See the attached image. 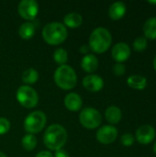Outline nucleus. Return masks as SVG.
Returning a JSON list of instances; mask_svg holds the SVG:
<instances>
[{
  "instance_id": "9b49d317",
  "label": "nucleus",
  "mask_w": 156,
  "mask_h": 157,
  "mask_svg": "<svg viewBox=\"0 0 156 157\" xmlns=\"http://www.w3.org/2000/svg\"><path fill=\"white\" fill-rule=\"evenodd\" d=\"M112 57L119 63L125 62L131 55L130 46L125 42H119L115 44L112 48Z\"/></svg>"
},
{
  "instance_id": "f3484780",
  "label": "nucleus",
  "mask_w": 156,
  "mask_h": 157,
  "mask_svg": "<svg viewBox=\"0 0 156 157\" xmlns=\"http://www.w3.org/2000/svg\"><path fill=\"white\" fill-rule=\"evenodd\" d=\"M35 30H36V26L33 22H26L19 27L18 34L22 39L29 40L34 36Z\"/></svg>"
},
{
  "instance_id": "4be33fe9",
  "label": "nucleus",
  "mask_w": 156,
  "mask_h": 157,
  "mask_svg": "<svg viewBox=\"0 0 156 157\" xmlns=\"http://www.w3.org/2000/svg\"><path fill=\"white\" fill-rule=\"evenodd\" d=\"M22 146L26 151H32L37 145V139L33 134H26L21 141Z\"/></svg>"
},
{
  "instance_id": "2eb2a0df",
  "label": "nucleus",
  "mask_w": 156,
  "mask_h": 157,
  "mask_svg": "<svg viewBox=\"0 0 156 157\" xmlns=\"http://www.w3.org/2000/svg\"><path fill=\"white\" fill-rule=\"evenodd\" d=\"M98 60L94 54H86L81 62V67L87 73H93L97 69Z\"/></svg>"
},
{
  "instance_id": "6ab92c4d",
  "label": "nucleus",
  "mask_w": 156,
  "mask_h": 157,
  "mask_svg": "<svg viewBox=\"0 0 156 157\" xmlns=\"http://www.w3.org/2000/svg\"><path fill=\"white\" fill-rule=\"evenodd\" d=\"M63 22L69 28H77L82 24L83 17L80 14L76 12H72V13L65 15L63 18Z\"/></svg>"
},
{
  "instance_id": "0eeeda50",
  "label": "nucleus",
  "mask_w": 156,
  "mask_h": 157,
  "mask_svg": "<svg viewBox=\"0 0 156 157\" xmlns=\"http://www.w3.org/2000/svg\"><path fill=\"white\" fill-rule=\"evenodd\" d=\"M79 121L85 128L93 130L101 124L102 117L97 109L94 108H86L80 112Z\"/></svg>"
},
{
  "instance_id": "c85d7f7f",
  "label": "nucleus",
  "mask_w": 156,
  "mask_h": 157,
  "mask_svg": "<svg viewBox=\"0 0 156 157\" xmlns=\"http://www.w3.org/2000/svg\"><path fill=\"white\" fill-rule=\"evenodd\" d=\"M35 157H52V155L49 151H41L40 153H38Z\"/></svg>"
},
{
  "instance_id": "20e7f679",
  "label": "nucleus",
  "mask_w": 156,
  "mask_h": 157,
  "mask_svg": "<svg viewBox=\"0 0 156 157\" xmlns=\"http://www.w3.org/2000/svg\"><path fill=\"white\" fill-rule=\"evenodd\" d=\"M54 81L60 88L70 90L76 86L77 76L71 66L63 64L56 69L54 73Z\"/></svg>"
},
{
  "instance_id": "5701e85b",
  "label": "nucleus",
  "mask_w": 156,
  "mask_h": 157,
  "mask_svg": "<svg viewBox=\"0 0 156 157\" xmlns=\"http://www.w3.org/2000/svg\"><path fill=\"white\" fill-rule=\"evenodd\" d=\"M53 59L54 61L58 63V64H61V65H63L65 64V63L67 62L68 60V54H67V52L63 49V48H59L57 49L54 53H53Z\"/></svg>"
},
{
  "instance_id": "4468645a",
  "label": "nucleus",
  "mask_w": 156,
  "mask_h": 157,
  "mask_svg": "<svg viewBox=\"0 0 156 157\" xmlns=\"http://www.w3.org/2000/svg\"><path fill=\"white\" fill-rule=\"evenodd\" d=\"M126 11H127L126 5L123 2L118 1V2L113 3L109 6L108 16L110 17V18L114 19V20H118V19H120L121 17H124Z\"/></svg>"
},
{
  "instance_id": "f257e3e1",
  "label": "nucleus",
  "mask_w": 156,
  "mask_h": 157,
  "mask_svg": "<svg viewBox=\"0 0 156 157\" xmlns=\"http://www.w3.org/2000/svg\"><path fill=\"white\" fill-rule=\"evenodd\" d=\"M67 141V132L60 124H52L44 132L43 142L46 147L52 151L60 150Z\"/></svg>"
},
{
  "instance_id": "ddd939ff",
  "label": "nucleus",
  "mask_w": 156,
  "mask_h": 157,
  "mask_svg": "<svg viewBox=\"0 0 156 157\" xmlns=\"http://www.w3.org/2000/svg\"><path fill=\"white\" fill-rule=\"evenodd\" d=\"M83 100L77 93H70L64 98V106L70 111H78L82 108Z\"/></svg>"
},
{
  "instance_id": "393cba45",
  "label": "nucleus",
  "mask_w": 156,
  "mask_h": 157,
  "mask_svg": "<svg viewBox=\"0 0 156 157\" xmlns=\"http://www.w3.org/2000/svg\"><path fill=\"white\" fill-rule=\"evenodd\" d=\"M10 129V122L7 119L0 117V135L6 134Z\"/></svg>"
},
{
  "instance_id": "c756f323",
  "label": "nucleus",
  "mask_w": 156,
  "mask_h": 157,
  "mask_svg": "<svg viewBox=\"0 0 156 157\" xmlns=\"http://www.w3.org/2000/svg\"><path fill=\"white\" fill-rule=\"evenodd\" d=\"M88 46H86V45H83L82 47H80V52L81 53H86L87 52H88Z\"/></svg>"
},
{
  "instance_id": "cd10ccee",
  "label": "nucleus",
  "mask_w": 156,
  "mask_h": 157,
  "mask_svg": "<svg viewBox=\"0 0 156 157\" xmlns=\"http://www.w3.org/2000/svg\"><path fill=\"white\" fill-rule=\"evenodd\" d=\"M54 157H70V156H69V154H68L66 151L60 149V150L56 151Z\"/></svg>"
},
{
  "instance_id": "9d476101",
  "label": "nucleus",
  "mask_w": 156,
  "mask_h": 157,
  "mask_svg": "<svg viewBox=\"0 0 156 157\" xmlns=\"http://www.w3.org/2000/svg\"><path fill=\"white\" fill-rule=\"evenodd\" d=\"M155 138V130L148 124L142 125L136 131V139L142 144H148Z\"/></svg>"
},
{
  "instance_id": "dca6fc26",
  "label": "nucleus",
  "mask_w": 156,
  "mask_h": 157,
  "mask_svg": "<svg viewBox=\"0 0 156 157\" xmlns=\"http://www.w3.org/2000/svg\"><path fill=\"white\" fill-rule=\"evenodd\" d=\"M105 117H106V120L109 123L117 124L121 120V117H122L121 110L120 109V108H118L116 106H111L106 109Z\"/></svg>"
},
{
  "instance_id": "f8f14e48",
  "label": "nucleus",
  "mask_w": 156,
  "mask_h": 157,
  "mask_svg": "<svg viewBox=\"0 0 156 157\" xmlns=\"http://www.w3.org/2000/svg\"><path fill=\"white\" fill-rule=\"evenodd\" d=\"M83 86L91 92H98L104 86L103 79L97 75H88L83 79Z\"/></svg>"
},
{
  "instance_id": "1a4fd4ad",
  "label": "nucleus",
  "mask_w": 156,
  "mask_h": 157,
  "mask_svg": "<svg viewBox=\"0 0 156 157\" xmlns=\"http://www.w3.org/2000/svg\"><path fill=\"white\" fill-rule=\"evenodd\" d=\"M118 136V130L111 125H105L101 127L97 132V140L103 144H109L113 143Z\"/></svg>"
},
{
  "instance_id": "72a5a7b5",
  "label": "nucleus",
  "mask_w": 156,
  "mask_h": 157,
  "mask_svg": "<svg viewBox=\"0 0 156 157\" xmlns=\"http://www.w3.org/2000/svg\"><path fill=\"white\" fill-rule=\"evenodd\" d=\"M149 3H151V4H156V1H149Z\"/></svg>"
},
{
  "instance_id": "f03ea898",
  "label": "nucleus",
  "mask_w": 156,
  "mask_h": 157,
  "mask_svg": "<svg viewBox=\"0 0 156 157\" xmlns=\"http://www.w3.org/2000/svg\"><path fill=\"white\" fill-rule=\"evenodd\" d=\"M112 37L110 32L106 28H97L95 29L89 38V47L97 53L105 52L111 44Z\"/></svg>"
},
{
  "instance_id": "423d86ee",
  "label": "nucleus",
  "mask_w": 156,
  "mask_h": 157,
  "mask_svg": "<svg viewBox=\"0 0 156 157\" xmlns=\"http://www.w3.org/2000/svg\"><path fill=\"white\" fill-rule=\"evenodd\" d=\"M16 97L19 104L27 109L36 107L39 101L38 93L29 86H21L17 89Z\"/></svg>"
},
{
  "instance_id": "6e6552de",
  "label": "nucleus",
  "mask_w": 156,
  "mask_h": 157,
  "mask_svg": "<svg viewBox=\"0 0 156 157\" xmlns=\"http://www.w3.org/2000/svg\"><path fill=\"white\" fill-rule=\"evenodd\" d=\"M18 14L27 20H32L39 12V5L35 0H22L18 4Z\"/></svg>"
},
{
  "instance_id": "2f4dec72",
  "label": "nucleus",
  "mask_w": 156,
  "mask_h": 157,
  "mask_svg": "<svg viewBox=\"0 0 156 157\" xmlns=\"http://www.w3.org/2000/svg\"><path fill=\"white\" fill-rule=\"evenodd\" d=\"M154 152L156 154V142H155V144H154Z\"/></svg>"
},
{
  "instance_id": "b1692460",
  "label": "nucleus",
  "mask_w": 156,
  "mask_h": 157,
  "mask_svg": "<svg viewBox=\"0 0 156 157\" xmlns=\"http://www.w3.org/2000/svg\"><path fill=\"white\" fill-rule=\"evenodd\" d=\"M134 50L137 52H143L147 47V39L145 37H138L133 42Z\"/></svg>"
},
{
  "instance_id": "473e14b6",
  "label": "nucleus",
  "mask_w": 156,
  "mask_h": 157,
  "mask_svg": "<svg viewBox=\"0 0 156 157\" xmlns=\"http://www.w3.org/2000/svg\"><path fill=\"white\" fill-rule=\"evenodd\" d=\"M0 157H6V155H5V154H3V153H1V152H0Z\"/></svg>"
},
{
  "instance_id": "7ed1b4c3",
  "label": "nucleus",
  "mask_w": 156,
  "mask_h": 157,
  "mask_svg": "<svg viewBox=\"0 0 156 157\" xmlns=\"http://www.w3.org/2000/svg\"><path fill=\"white\" fill-rule=\"evenodd\" d=\"M68 32L65 26L59 22H51L45 25L42 29L43 40L50 45L63 43L67 38Z\"/></svg>"
},
{
  "instance_id": "a211bd4d",
  "label": "nucleus",
  "mask_w": 156,
  "mask_h": 157,
  "mask_svg": "<svg viewBox=\"0 0 156 157\" xmlns=\"http://www.w3.org/2000/svg\"><path fill=\"white\" fill-rule=\"evenodd\" d=\"M127 84L130 87L133 89H144L147 85V80L144 76L142 75H131L127 79Z\"/></svg>"
},
{
  "instance_id": "39448f33",
  "label": "nucleus",
  "mask_w": 156,
  "mask_h": 157,
  "mask_svg": "<svg viewBox=\"0 0 156 157\" xmlns=\"http://www.w3.org/2000/svg\"><path fill=\"white\" fill-rule=\"evenodd\" d=\"M47 122L46 115L41 111H33L27 116L24 121V129L29 134L41 132Z\"/></svg>"
},
{
  "instance_id": "412c9836",
  "label": "nucleus",
  "mask_w": 156,
  "mask_h": 157,
  "mask_svg": "<svg viewBox=\"0 0 156 157\" xmlns=\"http://www.w3.org/2000/svg\"><path fill=\"white\" fill-rule=\"evenodd\" d=\"M38 79H39V73L33 68H29V69L25 70L22 75L23 82L28 85L35 84Z\"/></svg>"
},
{
  "instance_id": "a878e982",
  "label": "nucleus",
  "mask_w": 156,
  "mask_h": 157,
  "mask_svg": "<svg viewBox=\"0 0 156 157\" xmlns=\"http://www.w3.org/2000/svg\"><path fill=\"white\" fill-rule=\"evenodd\" d=\"M134 143V137L131 133H125L121 136V144L124 146H131Z\"/></svg>"
},
{
  "instance_id": "aec40b11",
  "label": "nucleus",
  "mask_w": 156,
  "mask_h": 157,
  "mask_svg": "<svg viewBox=\"0 0 156 157\" xmlns=\"http://www.w3.org/2000/svg\"><path fill=\"white\" fill-rule=\"evenodd\" d=\"M143 32L146 38L151 40L156 39V17H150L143 26Z\"/></svg>"
},
{
  "instance_id": "bb28decb",
  "label": "nucleus",
  "mask_w": 156,
  "mask_h": 157,
  "mask_svg": "<svg viewBox=\"0 0 156 157\" xmlns=\"http://www.w3.org/2000/svg\"><path fill=\"white\" fill-rule=\"evenodd\" d=\"M125 71H126V69H125V66L122 64V63H117V64H115L114 65V67H113V73L116 75H123L124 74H125Z\"/></svg>"
},
{
  "instance_id": "7c9ffc66",
  "label": "nucleus",
  "mask_w": 156,
  "mask_h": 157,
  "mask_svg": "<svg viewBox=\"0 0 156 157\" xmlns=\"http://www.w3.org/2000/svg\"><path fill=\"white\" fill-rule=\"evenodd\" d=\"M154 69H155L156 71V56L154 57Z\"/></svg>"
}]
</instances>
